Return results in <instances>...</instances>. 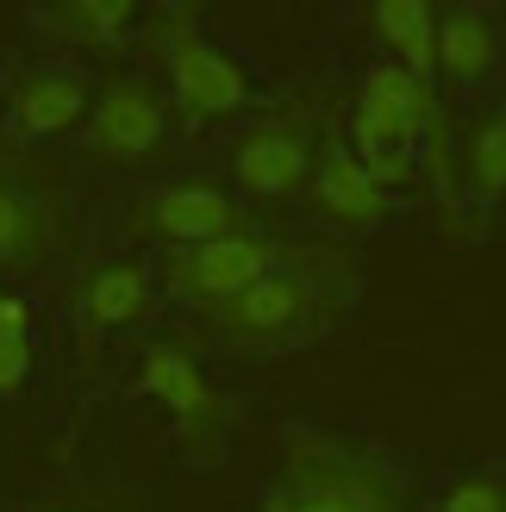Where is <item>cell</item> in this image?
Returning a JSON list of instances; mask_svg holds the SVG:
<instances>
[{"instance_id":"1","label":"cell","mask_w":506,"mask_h":512,"mask_svg":"<svg viewBox=\"0 0 506 512\" xmlns=\"http://www.w3.org/2000/svg\"><path fill=\"white\" fill-rule=\"evenodd\" d=\"M269 269H282V250L257 232H232V238H213V244H194V250H169L163 281L175 300L188 306H232L250 281H263Z\"/></svg>"},{"instance_id":"2","label":"cell","mask_w":506,"mask_h":512,"mask_svg":"<svg viewBox=\"0 0 506 512\" xmlns=\"http://www.w3.org/2000/svg\"><path fill=\"white\" fill-rule=\"evenodd\" d=\"M425 125H438V100L425 82H413L400 63H375L363 75L357 94V119H350V138H357V157L375 150H407Z\"/></svg>"},{"instance_id":"3","label":"cell","mask_w":506,"mask_h":512,"mask_svg":"<svg viewBox=\"0 0 506 512\" xmlns=\"http://www.w3.org/2000/svg\"><path fill=\"white\" fill-rule=\"evenodd\" d=\"M163 75H169V100L188 119H225L250 100V75L225 57L219 44L188 32V25L163 38Z\"/></svg>"},{"instance_id":"4","label":"cell","mask_w":506,"mask_h":512,"mask_svg":"<svg viewBox=\"0 0 506 512\" xmlns=\"http://www.w3.org/2000/svg\"><path fill=\"white\" fill-rule=\"evenodd\" d=\"M163 132H169V113L150 82H107L82 119V144L107 163H144L163 144Z\"/></svg>"},{"instance_id":"5","label":"cell","mask_w":506,"mask_h":512,"mask_svg":"<svg viewBox=\"0 0 506 512\" xmlns=\"http://www.w3.org/2000/svg\"><path fill=\"white\" fill-rule=\"evenodd\" d=\"M307 169H313V150H307V132L294 119H263L250 125L232 150V175L244 194L257 200H288L307 188Z\"/></svg>"},{"instance_id":"6","label":"cell","mask_w":506,"mask_h":512,"mask_svg":"<svg viewBox=\"0 0 506 512\" xmlns=\"http://www.w3.org/2000/svg\"><path fill=\"white\" fill-rule=\"evenodd\" d=\"M144 225L169 250H194V244H213V238L244 232L238 200L225 194V188H213V182H169V188H157V194H150V207H144Z\"/></svg>"},{"instance_id":"7","label":"cell","mask_w":506,"mask_h":512,"mask_svg":"<svg viewBox=\"0 0 506 512\" xmlns=\"http://www.w3.org/2000/svg\"><path fill=\"white\" fill-rule=\"evenodd\" d=\"M313 313V275H300V269H269L263 281H250V288L232 300V306H219V325L232 331V338H288V331Z\"/></svg>"},{"instance_id":"8","label":"cell","mask_w":506,"mask_h":512,"mask_svg":"<svg viewBox=\"0 0 506 512\" xmlns=\"http://www.w3.org/2000/svg\"><path fill=\"white\" fill-rule=\"evenodd\" d=\"M88 113V82L75 69H38L13 88V132L25 138H57Z\"/></svg>"},{"instance_id":"9","label":"cell","mask_w":506,"mask_h":512,"mask_svg":"<svg viewBox=\"0 0 506 512\" xmlns=\"http://www.w3.org/2000/svg\"><path fill=\"white\" fill-rule=\"evenodd\" d=\"M313 200H319V213L338 219V225H375L394 207V194L375 188V175L357 163V150H325V163L313 175Z\"/></svg>"},{"instance_id":"10","label":"cell","mask_w":506,"mask_h":512,"mask_svg":"<svg viewBox=\"0 0 506 512\" xmlns=\"http://www.w3.org/2000/svg\"><path fill=\"white\" fill-rule=\"evenodd\" d=\"M138 388H144L150 400H163L182 425H207V419L219 413V394L207 388V375H200L194 356H182L175 344H150V350H144Z\"/></svg>"},{"instance_id":"11","label":"cell","mask_w":506,"mask_h":512,"mask_svg":"<svg viewBox=\"0 0 506 512\" xmlns=\"http://www.w3.org/2000/svg\"><path fill=\"white\" fill-rule=\"evenodd\" d=\"M50 244H57V213H50V200L0 175V269H32V263L50 256Z\"/></svg>"},{"instance_id":"12","label":"cell","mask_w":506,"mask_h":512,"mask_svg":"<svg viewBox=\"0 0 506 512\" xmlns=\"http://www.w3.org/2000/svg\"><path fill=\"white\" fill-rule=\"evenodd\" d=\"M294 512H394V494L357 463H319L300 469V494H288Z\"/></svg>"},{"instance_id":"13","label":"cell","mask_w":506,"mask_h":512,"mask_svg":"<svg viewBox=\"0 0 506 512\" xmlns=\"http://www.w3.org/2000/svg\"><path fill=\"white\" fill-rule=\"evenodd\" d=\"M382 44L394 50V63L413 75V82H432L438 69V19L432 7H419V0H382V7L369 13Z\"/></svg>"},{"instance_id":"14","label":"cell","mask_w":506,"mask_h":512,"mask_svg":"<svg viewBox=\"0 0 506 512\" xmlns=\"http://www.w3.org/2000/svg\"><path fill=\"white\" fill-rule=\"evenodd\" d=\"M144 306H150V275L138 263H107V269H94V281L82 288V319L94 331L132 325Z\"/></svg>"},{"instance_id":"15","label":"cell","mask_w":506,"mask_h":512,"mask_svg":"<svg viewBox=\"0 0 506 512\" xmlns=\"http://www.w3.org/2000/svg\"><path fill=\"white\" fill-rule=\"evenodd\" d=\"M488 63H494V32H488V19L469 13V7L444 13V19H438V69L450 75V82H475Z\"/></svg>"},{"instance_id":"16","label":"cell","mask_w":506,"mask_h":512,"mask_svg":"<svg viewBox=\"0 0 506 512\" xmlns=\"http://www.w3.org/2000/svg\"><path fill=\"white\" fill-rule=\"evenodd\" d=\"M38 19L69 44H119L132 25V0H69V7H44Z\"/></svg>"},{"instance_id":"17","label":"cell","mask_w":506,"mask_h":512,"mask_svg":"<svg viewBox=\"0 0 506 512\" xmlns=\"http://www.w3.org/2000/svg\"><path fill=\"white\" fill-rule=\"evenodd\" d=\"M32 375V313L0 288V394H19Z\"/></svg>"},{"instance_id":"18","label":"cell","mask_w":506,"mask_h":512,"mask_svg":"<svg viewBox=\"0 0 506 512\" xmlns=\"http://www.w3.org/2000/svg\"><path fill=\"white\" fill-rule=\"evenodd\" d=\"M469 182H475L482 200L506 194V107L488 125H475V138H469Z\"/></svg>"},{"instance_id":"19","label":"cell","mask_w":506,"mask_h":512,"mask_svg":"<svg viewBox=\"0 0 506 512\" xmlns=\"http://www.w3.org/2000/svg\"><path fill=\"white\" fill-rule=\"evenodd\" d=\"M438 512H506V481L500 475H463L438 500Z\"/></svg>"},{"instance_id":"20","label":"cell","mask_w":506,"mask_h":512,"mask_svg":"<svg viewBox=\"0 0 506 512\" xmlns=\"http://www.w3.org/2000/svg\"><path fill=\"white\" fill-rule=\"evenodd\" d=\"M263 512H294V500H288V494H275V500H269Z\"/></svg>"}]
</instances>
